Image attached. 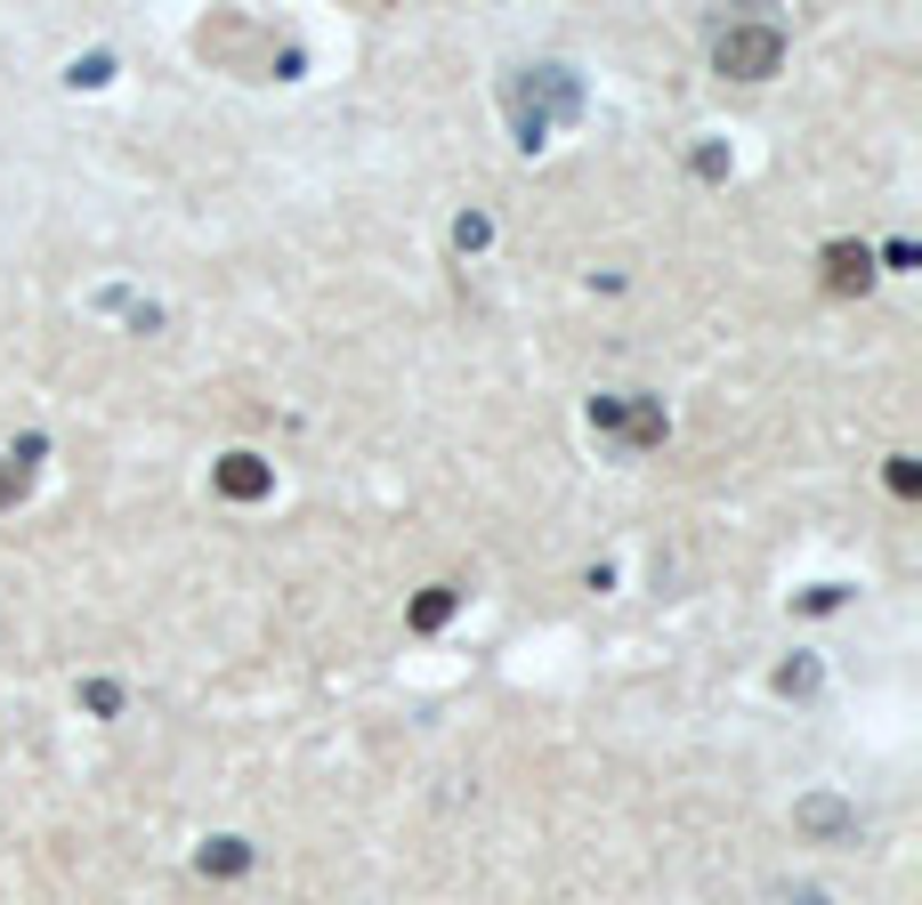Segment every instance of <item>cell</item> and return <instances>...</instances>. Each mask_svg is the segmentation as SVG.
<instances>
[{
    "label": "cell",
    "mask_w": 922,
    "mask_h": 905,
    "mask_svg": "<svg viewBox=\"0 0 922 905\" xmlns=\"http://www.w3.org/2000/svg\"><path fill=\"white\" fill-rule=\"evenodd\" d=\"M712 65L736 73V82H768V73L785 65V33L777 24H729V33L712 41Z\"/></svg>",
    "instance_id": "6da1fadb"
},
{
    "label": "cell",
    "mask_w": 922,
    "mask_h": 905,
    "mask_svg": "<svg viewBox=\"0 0 922 905\" xmlns=\"http://www.w3.org/2000/svg\"><path fill=\"white\" fill-rule=\"evenodd\" d=\"M219 494L260 502V494H268V461H260V453H227V461H219Z\"/></svg>",
    "instance_id": "7a4b0ae2"
},
{
    "label": "cell",
    "mask_w": 922,
    "mask_h": 905,
    "mask_svg": "<svg viewBox=\"0 0 922 905\" xmlns=\"http://www.w3.org/2000/svg\"><path fill=\"white\" fill-rule=\"evenodd\" d=\"M826 275H834V292H858V283L874 275V267H866V251H858V243H834V251H826Z\"/></svg>",
    "instance_id": "3957f363"
},
{
    "label": "cell",
    "mask_w": 922,
    "mask_h": 905,
    "mask_svg": "<svg viewBox=\"0 0 922 905\" xmlns=\"http://www.w3.org/2000/svg\"><path fill=\"white\" fill-rule=\"evenodd\" d=\"M446 614H453V582H438V590H421V599H413V631H438Z\"/></svg>",
    "instance_id": "277c9868"
},
{
    "label": "cell",
    "mask_w": 922,
    "mask_h": 905,
    "mask_svg": "<svg viewBox=\"0 0 922 905\" xmlns=\"http://www.w3.org/2000/svg\"><path fill=\"white\" fill-rule=\"evenodd\" d=\"M202 865H219V873H235V865H243V841H211V849H202Z\"/></svg>",
    "instance_id": "5b68a950"
}]
</instances>
